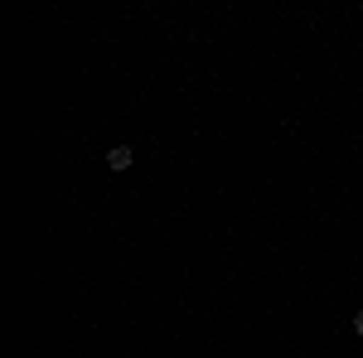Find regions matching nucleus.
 <instances>
[{"label": "nucleus", "instance_id": "obj_1", "mask_svg": "<svg viewBox=\"0 0 363 358\" xmlns=\"http://www.w3.org/2000/svg\"><path fill=\"white\" fill-rule=\"evenodd\" d=\"M131 160H136L131 145H112V150H107V169H131Z\"/></svg>", "mask_w": 363, "mask_h": 358}, {"label": "nucleus", "instance_id": "obj_2", "mask_svg": "<svg viewBox=\"0 0 363 358\" xmlns=\"http://www.w3.org/2000/svg\"><path fill=\"white\" fill-rule=\"evenodd\" d=\"M354 330H359V334H363V310H359V315H354Z\"/></svg>", "mask_w": 363, "mask_h": 358}]
</instances>
